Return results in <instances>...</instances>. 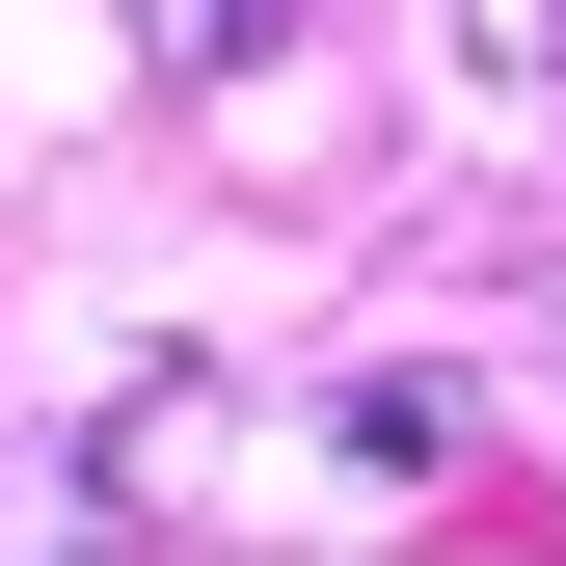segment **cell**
<instances>
[{
  "label": "cell",
  "instance_id": "cell-1",
  "mask_svg": "<svg viewBox=\"0 0 566 566\" xmlns=\"http://www.w3.org/2000/svg\"><path fill=\"white\" fill-rule=\"evenodd\" d=\"M135 54H163V82H243V54H270V0H135Z\"/></svg>",
  "mask_w": 566,
  "mask_h": 566
}]
</instances>
